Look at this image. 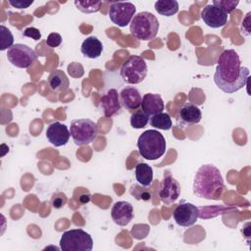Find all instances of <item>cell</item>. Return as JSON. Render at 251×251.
<instances>
[{"label": "cell", "mask_w": 251, "mask_h": 251, "mask_svg": "<svg viewBox=\"0 0 251 251\" xmlns=\"http://www.w3.org/2000/svg\"><path fill=\"white\" fill-rule=\"evenodd\" d=\"M217 63L214 81L221 90L231 94L245 86L250 73L246 67L241 66L239 55L235 50H225Z\"/></svg>", "instance_id": "6da1fadb"}, {"label": "cell", "mask_w": 251, "mask_h": 251, "mask_svg": "<svg viewBox=\"0 0 251 251\" xmlns=\"http://www.w3.org/2000/svg\"><path fill=\"white\" fill-rule=\"evenodd\" d=\"M225 188L223 176L216 166L204 164L196 171L192 184L195 196L207 200H220Z\"/></svg>", "instance_id": "7a4b0ae2"}, {"label": "cell", "mask_w": 251, "mask_h": 251, "mask_svg": "<svg viewBox=\"0 0 251 251\" xmlns=\"http://www.w3.org/2000/svg\"><path fill=\"white\" fill-rule=\"evenodd\" d=\"M139 155L146 160H157L166 152V140L156 129H147L137 139Z\"/></svg>", "instance_id": "3957f363"}, {"label": "cell", "mask_w": 251, "mask_h": 251, "mask_svg": "<svg viewBox=\"0 0 251 251\" xmlns=\"http://www.w3.org/2000/svg\"><path fill=\"white\" fill-rule=\"evenodd\" d=\"M159 30V21L150 12H140L136 14L129 25L130 33L139 40L148 41L153 39Z\"/></svg>", "instance_id": "277c9868"}, {"label": "cell", "mask_w": 251, "mask_h": 251, "mask_svg": "<svg viewBox=\"0 0 251 251\" xmlns=\"http://www.w3.org/2000/svg\"><path fill=\"white\" fill-rule=\"evenodd\" d=\"M60 248L63 251H91L93 240L91 235L82 228H74L63 232Z\"/></svg>", "instance_id": "5b68a950"}, {"label": "cell", "mask_w": 251, "mask_h": 251, "mask_svg": "<svg viewBox=\"0 0 251 251\" xmlns=\"http://www.w3.org/2000/svg\"><path fill=\"white\" fill-rule=\"evenodd\" d=\"M70 133L75 145H87L96 138L98 126L90 119H75L71 122Z\"/></svg>", "instance_id": "8992f818"}, {"label": "cell", "mask_w": 251, "mask_h": 251, "mask_svg": "<svg viewBox=\"0 0 251 251\" xmlns=\"http://www.w3.org/2000/svg\"><path fill=\"white\" fill-rule=\"evenodd\" d=\"M120 75L126 83L138 84L146 77L147 64L142 57L132 55L121 67Z\"/></svg>", "instance_id": "52a82bcc"}, {"label": "cell", "mask_w": 251, "mask_h": 251, "mask_svg": "<svg viewBox=\"0 0 251 251\" xmlns=\"http://www.w3.org/2000/svg\"><path fill=\"white\" fill-rule=\"evenodd\" d=\"M38 56L29 46L22 43H16L7 51L8 61L15 67L26 69L31 66Z\"/></svg>", "instance_id": "ba28073f"}, {"label": "cell", "mask_w": 251, "mask_h": 251, "mask_svg": "<svg viewBox=\"0 0 251 251\" xmlns=\"http://www.w3.org/2000/svg\"><path fill=\"white\" fill-rule=\"evenodd\" d=\"M136 7L131 2H113L109 8V18L118 26H126L135 16Z\"/></svg>", "instance_id": "9c48e42d"}, {"label": "cell", "mask_w": 251, "mask_h": 251, "mask_svg": "<svg viewBox=\"0 0 251 251\" xmlns=\"http://www.w3.org/2000/svg\"><path fill=\"white\" fill-rule=\"evenodd\" d=\"M173 217L176 225L183 227L193 226L199 218V209L192 203L180 201L174 210Z\"/></svg>", "instance_id": "30bf717a"}, {"label": "cell", "mask_w": 251, "mask_h": 251, "mask_svg": "<svg viewBox=\"0 0 251 251\" xmlns=\"http://www.w3.org/2000/svg\"><path fill=\"white\" fill-rule=\"evenodd\" d=\"M179 194L180 184L169 172H166L159 190L161 201L166 205H171L176 201Z\"/></svg>", "instance_id": "8fae6325"}, {"label": "cell", "mask_w": 251, "mask_h": 251, "mask_svg": "<svg viewBox=\"0 0 251 251\" xmlns=\"http://www.w3.org/2000/svg\"><path fill=\"white\" fill-rule=\"evenodd\" d=\"M201 19L203 22L212 28H219L227 23V14L222 9L208 4L201 11Z\"/></svg>", "instance_id": "7c38bea8"}, {"label": "cell", "mask_w": 251, "mask_h": 251, "mask_svg": "<svg viewBox=\"0 0 251 251\" xmlns=\"http://www.w3.org/2000/svg\"><path fill=\"white\" fill-rule=\"evenodd\" d=\"M70 136L71 133L67 126L60 122L50 124L46 129L47 140L56 147L66 145L70 139Z\"/></svg>", "instance_id": "4fadbf2b"}, {"label": "cell", "mask_w": 251, "mask_h": 251, "mask_svg": "<svg viewBox=\"0 0 251 251\" xmlns=\"http://www.w3.org/2000/svg\"><path fill=\"white\" fill-rule=\"evenodd\" d=\"M120 94L115 88L109 89L101 98L99 102V107L103 112L105 117L111 118L118 114L121 110Z\"/></svg>", "instance_id": "5bb4252c"}, {"label": "cell", "mask_w": 251, "mask_h": 251, "mask_svg": "<svg viewBox=\"0 0 251 251\" xmlns=\"http://www.w3.org/2000/svg\"><path fill=\"white\" fill-rule=\"evenodd\" d=\"M111 217L115 224L125 226L128 225L133 218V207L129 202L117 201L112 207Z\"/></svg>", "instance_id": "9a60e30c"}, {"label": "cell", "mask_w": 251, "mask_h": 251, "mask_svg": "<svg viewBox=\"0 0 251 251\" xmlns=\"http://www.w3.org/2000/svg\"><path fill=\"white\" fill-rule=\"evenodd\" d=\"M141 111L144 112L148 118L163 112L165 105L160 94L146 93L141 100Z\"/></svg>", "instance_id": "2e32d148"}, {"label": "cell", "mask_w": 251, "mask_h": 251, "mask_svg": "<svg viewBox=\"0 0 251 251\" xmlns=\"http://www.w3.org/2000/svg\"><path fill=\"white\" fill-rule=\"evenodd\" d=\"M202 113L198 106L193 103H184L178 111V121L183 126L198 124L201 121Z\"/></svg>", "instance_id": "e0dca14e"}, {"label": "cell", "mask_w": 251, "mask_h": 251, "mask_svg": "<svg viewBox=\"0 0 251 251\" xmlns=\"http://www.w3.org/2000/svg\"><path fill=\"white\" fill-rule=\"evenodd\" d=\"M141 94L133 86H126L120 92L121 105L126 110H136L141 105Z\"/></svg>", "instance_id": "ac0fdd59"}, {"label": "cell", "mask_w": 251, "mask_h": 251, "mask_svg": "<svg viewBox=\"0 0 251 251\" xmlns=\"http://www.w3.org/2000/svg\"><path fill=\"white\" fill-rule=\"evenodd\" d=\"M82 55L89 59H96L103 52V44L96 36H88L83 40L80 46Z\"/></svg>", "instance_id": "d6986e66"}, {"label": "cell", "mask_w": 251, "mask_h": 251, "mask_svg": "<svg viewBox=\"0 0 251 251\" xmlns=\"http://www.w3.org/2000/svg\"><path fill=\"white\" fill-rule=\"evenodd\" d=\"M48 84L51 90L55 92H61L69 88L70 81L63 71L55 70L52 71L48 76Z\"/></svg>", "instance_id": "ffe728a7"}, {"label": "cell", "mask_w": 251, "mask_h": 251, "mask_svg": "<svg viewBox=\"0 0 251 251\" xmlns=\"http://www.w3.org/2000/svg\"><path fill=\"white\" fill-rule=\"evenodd\" d=\"M135 178L142 186H149L153 180V170L146 163H138L135 167Z\"/></svg>", "instance_id": "44dd1931"}, {"label": "cell", "mask_w": 251, "mask_h": 251, "mask_svg": "<svg viewBox=\"0 0 251 251\" xmlns=\"http://www.w3.org/2000/svg\"><path fill=\"white\" fill-rule=\"evenodd\" d=\"M154 7L157 13L165 17H171L178 12V2L176 0H158Z\"/></svg>", "instance_id": "7402d4cb"}, {"label": "cell", "mask_w": 251, "mask_h": 251, "mask_svg": "<svg viewBox=\"0 0 251 251\" xmlns=\"http://www.w3.org/2000/svg\"><path fill=\"white\" fill-rule=\"evenodd\" d=\"M149 123L153 127L163 130H169L173 126L172 119L168 113H160L149 118Z\"/></svg>", "instance_id": "603a6c76"}, {"label": "cell", "mask_w": 251, "mask_h": 251, "mask_svg": "<svg viewBox=\"0 0 251 251\" xmlns=\"http://www.w3.org/2000/svg\"><path fill=\"white\" fill-rule=\"evenodd\" d=\"M101 1H75L76 9L84 14H92L98 12L101 8Z\"/></svg>", "instance_id": "cb8c5ba5"}, {"label": "cell", "mask_w": 251, "mask_h": 251, "mask_svg": "<svg viewBox=\"0 0 251 251\" xmlns=\"http://www.w3.org/2000/svg\"><path fill=\"white\" fill-rule=\"evenodd\" d=\"M14 45V36L4 25H0V50L4 51Z\"/></svg>", "instance_id": "d4e9b609"}, {"label": "cell", "mask_w": 251, "mask_h": 251, "mask_svg": "<svg viewBox=\"0 0 251 251\" xmlns=\"http://www.w3.org/2000/svg\"><path fill=\"white\" fill-rule=\"evenodd\" d=\"M129 122H130V126L133 128H143L147 126L149 122V118L144 112H142L141 110H138L131 114Z\"/></svg>", "instance_id": "484cf974"}, {"label": "cell", "mask_w": 251, "mask_h": 251, "mask_svg": "<svg viewBox=\"0 0 251 251\" xmlns=\"http://www.w3.org/2000/svg\"><path fill=\"white\" fill-rule=\"evenodd\" d=\"M238 3H239V1H237V0L236 1H232V0H215V1H213L212 5L222 9L226 14H229L236 8Z\"/></svg>", "instance_id": "4316f807"}, {"label": "cell", "mask_w": 251, "mask_h": 251, "mask_svg": "<svg viewBox=\"0 0 251 251\" xmlns=\"http://www.w3.org/2000/svg\"><path fill=\"white\" fill-rule=\"evenodd\" d=\"M66 202H67V197L64 193H61V192L54 193L51 199V205L55 209H61L62 207L65 206Z\"/></svg>", "instance_id": "83f0119b"}, {"label": "cell", "mask_w": 251, "mask_h": 251, "mask_svg": "<svg viewBox=\"0 0 251 251\" xmlns=\"http://www.w3.org/2000/svg\"><path fill=\"white\" fill-rule=\"evenodd\" d=\"M62 43V36L57 32H51L46 39V45L51 48L58 47Z\"/></svg>", "instance_id": "f1b7e54d"}, {"label": "cell", "mask_w": 251, "mask_h": 251, "mask_svg": "<svg viewBox=\"0 0 251 251\" xmlns=\"http://www.w3.org/2000/svg\"><path fill=\"white\" fill-rule=\"evenodd\" d=\"M23 35L25 37L32 38L33 40H39L41 38V32L39 31V29H37L36 27H33V26L26 27L23 31Z\"/></svg>", "instance_id": "f546056e"}, {"label": "cell", "mask_w": 251, "mask_h": 251, "mask_svg": "<svg viewBox=\"0 0 251 251\" xmlns=\"http://www.w3.org/2000/svg\"><path fill=\"white\" fill-rule=\"evenodd\" d=\"M33 3V0L31 1H23V0H16V1H9V4L11 6H13L14 8H18V9H26L28 8L31 4Z\"/></svg>", "instance_id": "4dcf8cb0"}, {"label": "cell", "mask_w": 251, "mask_h": 251, "mask_svg": "<svg viewBox=\"0 0 251 251\" xmlns=\"http://www.w3.org/2000/svg\"><path fill=\"white\" fill-rule=\"evenodd\" d=\"M250 15H251V13L248 12L245 19L243 20V23L241 25L242 33H244L246 35H250Z\"/></svg>", "instance_id": "1f68e13d"}, {"label": "cell", "mask_w": 251, "mask_h": 251, "mask_svg": "<svg viewBox=\"0 0 251 251\" xmlns=\"http://www.w3.org/2000/svg\"><path fill=\"white\" fill-rule=\"evenodd\" d=\"M90 198H91L90 193L86 190L84 193H81V194L79 195L78 201H79L81 204H86V203H88V202L90 201Z\"/></svg>", "instance_id": "d6a6232c"}]
</instances>
